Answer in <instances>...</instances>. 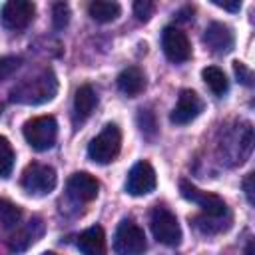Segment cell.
I'll return each instance as SVG.
<instances>
[{"label": "cell", "mask_w": 255, "mask_h": 255, "mask_svg": "<svg viewBox=\"0 0 255 255\" xmlns=\"http://www.w3.org/2000/svg\"><path fill=\"white\" fill-rule=\"evenodd\" d=\"M56 94H58V78L50 68H46L40 74L22 80L10 92V102L24 106H38L54 100Z\"/></svg>", "instance_id": "6da1fadb"}, {"label": "cell", "mask_w": 255, "mask_h": 255, "mask_svg": "<svg viewBox=\"0 0 255 255\" xmlns=\"http://www.w3.org/2000/svg\"><path fill=\"white\" fill-rule=\"evenodd\" d=\"M122 149V131L116 124H106L104 129L90 141L88 145V157L96 163H112Z\"/></svg>", "instance_id": "7a4b0ae2"}, {"label": "cell", "mask_w": 255, "mask_h": 255, "mask_svg": "<svg viewBox=\"0 0 255 255\" xmlns=\"http://www.w3.org/2000/svg\"><path fill=\"white\" fill-rule=\"evenodd\" d=\"M24 137L36 151H46L56 143L58 137V124L52 116L32 118L24 124Z\"/></svg>", "instance_id": "3957f363"}, {"label": "cell", "mask_w": 255, "mask_h": 255, "mask_svg": "<svg viewBox=\"0 0 255 255\" xmlns=\"http://www.w3.org/2000/svg\"><path fill=\"white\" fill-rule=\"evenodd\" d=\"M147 249L143 229L131 219H124L114 235V251L116 255H143Z\"/></svg>", "instance_id": "277c9868"}, {"label": "cell", "mask_w": 255, "mask_h": 255, "mask_svg": "<svg viewBox=\"0 0 255 255\" xmlns=\"http://www.w3.org/2000/svg\"><path fill=\"white\" fill-rule=\"evenodd\" d=\"M149 225H151V233L153 237L167 245V247H177L181 243V227L177 223V217L165 209V207H155L151 211V219H149Z\"/></svg>", "instance_id": "5b68a950"}, {"label": "cell", "mask_w": 255, "mask_h": 255, "mask_svg": "<svg viewBox=\"0 0 255 255\" xmlns=\"http://www.w3.org/2000/svg\"><path fill=\"white\" fill-rule=\"evenodd\" d=\"M58 183L56 169L44 163H30L22 173V187L32 195H46L54 191Z\"/></svg>", "instance_id": "8992f818"}, {"label": "cell", "mask_w": 255, "mask_h": 255, "mask_svg": "<svg viewBox=\"0 0 255 255\" xmlns=\"http://www.w3.org/2000/svg\"><path fill=\"white\" fill-rule=\"evenodd\" d=\"M179 193H181L183 199L197 203V205L203 209L205 215L223 217V215L227 213V205H225V201H223L219 195L209 193V191H203V189L195 187L193 183H189V181H185V179L179 181Z\"/></svg>", "instance_id": "52a82bcc"}, {"label": "cell", "mask_w": 255, "mask_h": 255, "mask_svg": "<svg viewBox=\"0 0 255 255\" xmlns=\"http://www.w3.org/2000/svg\"><path fill=\"white\" fill-rule=\"evenodd\" d=\"M36 14V6L30 0H10L0 10V22L8 30H24Z\"/></svg>", "instance_id": "ba28073f"}, {"label": "cell", "mask_w": 255, "mask_h": 255, "mask_svg": "<svg viewBox=\"0 0 255 255\" xmlns=\"http://www.w3.org/2000/svg\"><path fill=\"white\" fill-rule=\"evenodd\" d=\"M157 185V177H155V169L151 167L149 161H137L129 171H128V179H126V191L133 197L139 195H147L155 189Z\"/></svg>", "instance_id": "9c48e42d"}, {"label": "cell", "mask_w": 255, "mask_h": 255, "mask_svg": "<svg viewBox=\"0 0 255 255\" xmlns=\"http://www.w3.org/2000/svg\"><path fill=\"white\" fill-rule=\"evenodd\" d=\"M161 46H163V54L173 64H181V62H187L191 58V44H189L185 32L175 28V26H167L163 30Z\"/></svg>", "instance_id": "30bf717a"}, {"label": "cell", "mask_w": 255, "mask_h": 255, "mask_svg": "<svg viewBox=\"0 0 255 255\" xmlns=\"http://www.w3.org/2000/svg\"><path fill=\"white\" fill-rule=\"evenodd\" d=\"M201 110H203L201 98L193 90H181V94L177 98V104L169 114V120L175 126H185V124L193 122L201 114Z\"/></svg>", "instance_id": "8fae6325"}, {"label": "cell", "mask_w": 255, "mask_h": 255, "mask_svg": "<svg viewBox=\"0 0 255 255\" xmlns=\"http://www.w3.org/2000/svg\"><path fill=\"white\" fill-rule=\"evenodd\" d=\"M68 195L78 201V203H88L94 201L98 197L100 191V183L94 175H90L88 171H76L70 179H68Z\"/></svg>", "instance_id": "7c38bea8"}, {"label": "cell", "mask_w": 255, "mask_h": 255, "mask_svg": "<svg viewBox=\"0 0 255 255\" xmlns=\"http://www.w3.org/2000/svg\"><path fill=\"white\" fill-rule=\"evenodd\" d=\"M203 42H205V46H207L213 54H227V52L233 48V44H235V36H233L231 28H229L227 24L211 22V24L205 28Z\"/></svg>", "instance_id": "4fadbf2b"}, {"label": "cell", "mask_w": 255, "mask_h": 255, "mask_svg": "<svg viewBox=\"0 0 255 255\" xmlns=\"http://www.w3.org/2000/svg\"><path fill=\"white\" fill-rule=\"evenodd\" d=\"M78 249L82 255H108L106 247V233L100 225H92L78 237Z\"/></svg>", "instance_id": "5bb4252c"}, {"label": "cell", "mask_w": 255, "mask_h": 255, "mask_svg": "<svg viewBox=\"0 0 255 255\" xmlns=\"http://www.w3.org/2000/svg\"><path fill=\"white\" fill-rule=\"evenodd\" d=\"M118 88L126 96H129V98L141 94L145 90V76H143V72L137 66H129V68L122 70L120 76H118Z\"/></svg>", "instance_id": "9a60e30c"}, {"label": "cell", "mask_w": 255, "mask_h": 255, "mask_svg": "<svg viewBox=\"0 0 255 255\" xmlns=\"http://www.w3.org/2000/svg\"><path fill=\"white\" fill-rule=\"evenodd\" d=\"M98 106V96L92 86H80L74 98V112L80 120H86Z\"/></svg>", "instance_id": "2e32d148"}, {"label": "cell", "mask_w": 255, "mask_h": 255, "mask_svg": "<svg viewBox=\"0 0 255 255\" xmlns=\"http://www.w3.org/2000/svg\"><path fill=\"white\" fill-rule=\"evenodd\" d=\"M122 8L118 2H108V0H96L88 6V14L96 20V22H114L118 16H120Z\"/></svg>", "instance_id": "e0dca14e"}, {"label": "cell", "mask_w": 255, "mask_h": 255, "mask_svg": "<svg viewBox=\"0 0 255 255\" xmlns=\"http://www.w3.org/2000/svg\"><path fill=\"white\" fill-rule=\"evenodd\" d=\"M201 78H203V82L207 84V88H209L215 96H223V94L227 92V88H229V82H227L225 72H223L221 68H217V66H207V68H203Z\"/></svg>", "instance_id": "ac0fdd59"}, {"label": "cell", "mask_w": 255, "mask_h": 255, "mask_svg": "<svg viewBox=\"0 0 255 255\" xmlns=\"http://www.w3.org/2000/svg\"><path fill=\"white\" fill-rule=\"evenodd\" d=\"M22 219V209L8 201V199H0V223L4 229H14Z\"/></svg>", "instance_id": "d6986e66"}, {"label": "cell", "mask_w": 255, "mask_h": 255, "mask_svg": "<svg viewBox=\"0 0 255 255\" xmlns=\"http://www.w3.org/2000/svg\"><path fill=\"white\" fill-rule=\"evenodd\" d=\"M14 167V149L10 145V141L0 135V177H8L10 171Z\"/></svg>", "instance_id": "ffe728a7"}, {"label": "cell", "mask_w": 255, "mask_h": 255, "mask_svg": "<svg viewBox=\"0 0 255 255\" xmlns=\"http://www.w3.org/2000/svg\"><path fill=\"white\" fill-rule=\"evenodd\" d=\"M52 22L56 30H62L70 22V6L66 2H56L52 6Z\"/></svg>", "instance_id": "44dd1931"}, {"label": "cell", "mask_w": 255, "mask_h": 255, "mask_svg": "<svg viewBox=\"0 0 255 255\" xmlns=\"http://www.w3.org/2000/svg\"><path fill=\"white\" fill-rule=\"evenodd\" d=\"M34 223H36V221H30V223L26 225V229H24V231H20L18 235H14V237H12V243H10V245H12V249H24V247H28L32 241H36V235H38V233H34V231H32Z\"/></svg>", "instance_id": "7402d4cb"}, {"label": "cell", "mask_w": 255, "mask_h": 255, "mask_svg": "<svg viewBox=\"0 0 255 255\" xmlns=\"http://www.w3.org/2000/svg\"><path fill=\"white\" fill-rule=\"evenodd\" d=\"M22 60L18 56H6V58H0V82L8 80L18 68H20Z\"/></svg>", "instance_id": "603a6c76"}, {"label": "cell", "mask_w": 255, "mask_h": 255, "mask_svg": "<svg viewBox=\"0 0 255 255\" xmlns=\"http://www.w3.org/2000/svg\"><path fill=\"white\" fill-rule=\"evenodd\" d=\"M153 10H155V4L151 0H137L133 4V12H135L139 22H147L153 16Z\"/></svg>", "instance_id": "cb8c5ba5"}, {"label": "cell", "mask_w": 255, "mask_h": 255, "mask_svg": "<svg viewBox=\"0 0 255 255\" xmlns=\"http://www.w3.org/2000/svg\"><path fill=\"white\" fill-rule=\"evenodd\" d=\"M137 124H139V129L147 135H153L155 133V118L149 110H139L137 114Z\"/></svg>", "instance_id": "d4e9b609"}, {"label": "cell", "mask_w": 255, "mask_h": 255, "mask_svg": "<svg viewBox=\"0 0 255 255\" xmlns=\"http://www.w3.org/2000/svg\"><path fill=\"white\" fill-rule=\"evenodd\" d=\"M233 70H235V76H237V80L241 82V84H245V86H251L253 82V74H251V70L243 64V62H233Z\"/></svg>", "instance_id": "484cf974"}, {"label": "cell", "mask_w": 255, "mask_h": 255, "mask_svg": "<svg viewBox=\"0 0 255 255\" xmlns=\"http://www.w3.org/2000/svg\"><path fill=\"white\" fill-rule=\"evenodd\" d=\"M213 4L215 6H219V8H223V10H229V12H239L241 10V2L239 0H231V2H227V0H213Z\"/></svg>", "instance_id": "4316f807"}, {"label": "cell", "mask_w": 255, "mask_h": 255, "mask_svg": "<svg viewBox=\"0 0 255 255\" xmlns=\"http://www.w3.org/2000/svg\"><path fill=\"white\" fill-rule=\"evenodd\" d=\"M253 173H249L247 177H245V181H243V189H245V195H247V201L249 203H253Z\"/></svg>", "instance_id": "83f0119b"}, {"label": "cell", "mask_w": 255, "mask_h": 255, "mask_svg": "<svg viewBox=\"0 0 255 255\" xmlns=\"http://www.w3.org/2000/svg\"><path fill=\"white\" fill-rule=\"evenodd\" d=\"M247 255H253V243H249V247H247Z\"/></svg>", "instance_id": "f1b7e54d"}, {"label": "cell", "mask_w": 255, "mask_h": 255, "mask_svg": "<svg viewBox=\"0 0 255 255\" xmlns=\"http://www.w3.org/2000/svg\"><path fill=\"white\" fill-rule=\"evenodd\" d=\"M42 255H56V253H52V251H46V253H42Z\"/></svg>", "instance_id": "f546056e"}]
</instances>
